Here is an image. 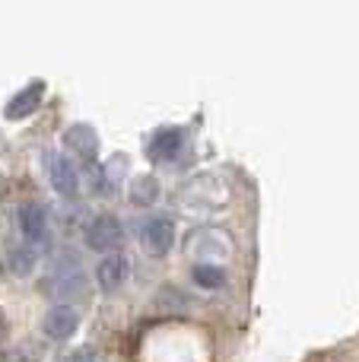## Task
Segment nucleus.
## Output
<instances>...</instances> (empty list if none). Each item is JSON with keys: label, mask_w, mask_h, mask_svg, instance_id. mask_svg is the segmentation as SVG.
<instances>
[{"label": "nucleus", "mask_w": 359, "mask_h": 362, "mask_svg": "<svg viewBox=\"0 0 359 362\" xmlns=\"http://www.w3.org/2000/svg\"><path fill=\"white\" fill-rule=\"evenodd\" d=\"M83 238H86V248L89 251H118L121 242H124V226L118 223V216H108V213H102V216H95L93 223L86 226V232H83Z\"/></svg>", "instance_id": "f257e3e1"}, {"label": "nucleus", "mask_w": 359, "mask_h": 362, "mask_svg": "<svg viewBox=\"0 0 359 362\" xmlns=\"http://www.w3.org/2000/svg\"><path fill=\"white\" fill-rule=\"evenodd\" d=\"M48 293L54 296L57 302L76 299V296L86 293V274H83V270L76 267V257H70L67 267H61V270H54V274H51Z\"/></svg>", "instance_id": "f03ea898"}, {"label": "nucleus", "mask_w": 359, "mask_h": 362, "mask_svg": "<svg viewBox=\"0 0 359 362\" xmlns=\"http://www.w3.org/2000/svg\"><path fill=\"white\" fill-rule=\"evenodd\" d=\"M16 219H19V232H23L25 245L42 248V245L48 242V210H45L42 204H23Z\"/></svg>", "instance_id": "7ed1b4c3"}, {"label": "nucleus", "mask_w": 359, "mask_h": 362, "mask_svg": "<svg viewBox=\"0 0 359 362\" xmlns=\"http://www.w3.org/2000/svg\"><path fill=\"white\" fill-rule=\"evenodd\" d=\"M127 276H131V261H127L121 251L105 255L99 261V267H95V283H99L102 293H114V289H121L127 283Z\"/></svg>", "instance_id": "20e7f679"}, {"label": "nucleus", "mask_w": 359, "mask_h": 362, "mask_svg": "<svg viewBox=\"0 0 359 362\" xmlns=\"http://www.w3.org/2000/svg\"><path fill=\"white\" fill-rule=\"evenodd\" d=\"M140 242L146 245L150 255H165L175 242V226H172L169 216H150L143 226H140Z\"/></svg>", "instance_id": "39448f33"}, {"label": "nucleus", "mask_w": 359, "mask_h": 362, "mask_svg": "<svg viewBox=\"0 0 359 362\" xmlns=\"http://www.w3.org/2000/svg\"><path fill=\"white\" fill-rule=\"evenodd\" d=\"M182 150H184L182 127H159L150 137V144H146V153H150L153 163H172V159H178Z\"/></svg>", "instance_id": "423d86ee"}, {"label": "nucleus", "mask_w": 359, "mask_h": 362, "mask_svg": "<svg viewBox=\"0 0 359 362\" xmlns=\"http://www.w3.org/2000/svg\"><path fill=\"white\" fill-rule=\"evenodd\" d=\"M76 327H80V315H76V308L70 305H54L48 315H45L42 321V331L48 340H70L76 334Z\"/></svg>", "instance_id": "0eeeda50"}, {"label": "nucleus", "mask_w": 359, "mask_h": 362, "mask_svg": "<svg viewBox=\"0 0 359 362\" xmlns=\"http://www.w3.org/2000/svg\"><path fill=\"white\" fill-rule=\"evenodd\" d=\"M64 146L73 156H80L83 163H95V156H99V134H95L93 124H73L64 131Z\"/></svg>", "instance_id": "6e6552de"}, {"label": "nucleus", "mask_w": 359, "mask_h": 362, "mask_svg": "<svg viewBox=\"0 0 359 362\" xmlns=\"http://www.w3.org/2000/svg\"><path fill=\"white\" fill-rule=\"evenodd\" d=\"M48 175H51V187H54L61 197H73L80 191V175H76V165L67 156L54 153L48 156Z\"/></svg>", "instance_id": "1a4fd4ad"}, {"label": "nucleus", "mask_w": 359, "mask_h": 362, "mask_svg": "<svg viewBox=\"0 0 359 362\" xmlns=\"http://www.w3.org/2000/svg\"><path fill=\"white\" fill-rule=\"evenodd\" d=\"M42 95H45V83H29V86H23L19 93H13L10 102L4 105V118H10V121L29 118V115L42 105Z\"/></svg>", "instance_id": "9d476101"}, {"label": "nucleus", "mask_w": 359, "mask_h": 362, "mask_svg": "<svg viewBox=\"0 0 359 362\" xmlns=\"http://www.w3.org/2000/svg\"><path fill=\"white\" fill-rule=\"evenodd\" d=\"M6 264H10V270H13V274H19V276L32 274V270H35V264H38V248H35V245H25V242L13 245Z\"/></svg>", "instance_id": "9b49d317"}, {"label": "nucleus", "mask_w": 359, "mask_h": 362, "mask_svg": "<svg viewBox=\"0 0 359 362\" xmlns=\"http://www.w3.org/2000/svg\"><path fill=\"white\" fill-rule=\"evenodd\" d=\"M159 197V181L153 175H137L131 185V200L137 206H150L153 200Z\"/></svg>", "instance_id": "f8f14e48"}, {"label": "nucleus", "mask_w": 359, "mask_h": 362, "mask_svg": "<svg viewBox=\"0 0 359 362\" xmlns=\"http://www.w3.org/2000/svg\"><path fill=\"white\" fill-rule=\"evenodd\" d=\"M194 283L201 289H220L223 283H226V270L223 267H213V264H197L194 267Z\"/></svg>", "instance_id": "ddd939ff"}, {"label": "nucleus", "mask_w": 359, "mask_h": 362, "mask_svg": "<svg viewBox=\"0 0 359 362\" xmlns=\"http://www.w3.org/2000/svg\"><path fill=\"white\" fill-rule=\"evenodd\" d=\"M64 362H95V353L93 350H73Z\"/></svg>", "instance_id": "4468645a"}, {"label": "nucleus", "mask_w": 359, "mask_h": 362, "mask_svg": "<svg viewBox=\"0 0 359 362\" xmlns=\"http://www.w3.org/2000/svg\"><path fill=\"white\" fill-rule=\"evenodd\" d=\"M4 337H6V318H4V312H0V344H4Z\"/></svg>", "instance_id": "2eb2a0df"}, {"label": "nucleus", "mask_w": 359, "mask_h": 362, "mask_svg": "<svg viewBox=\"0 0 359 362\" xmlns=\"http://www.w3.org/2000/svg\"><path fill=\"white\" fill-rule=\"evenodd\" d=\"M23 362H35V359H23Z\"/></svg>", "instance_id": "dca6fc26"}]
</instances>
